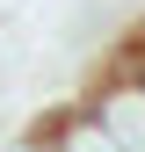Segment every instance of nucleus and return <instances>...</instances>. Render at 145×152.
Masks as SVG:
<instances>
[{"instance_id":"nucleus-3","label":"nucleus","mask_w":145,"mask_h":152,"mask_svg":"<svg viewBox=\"0 0 145 152\" xmlns=\"http://www.w3.org/2000/svg\"><path fill=\"white\" fill-rule=\"evenodd\" d=\"M7 152H44V145H7Z\"/></svg>"},{"instance_id":"nucleus-2","label":"nucleus","mask_w":145,"mask_h":152,"mask_svg":"<svg viewBox=\"0 0 145 152\" xmlns=\"http://www.w3.org/2000/svg\"><path fill=\"white\" fill-rule=\"evenodd\" d=\"M51 152H116V145H109L87 116H65V123H58V138H51Z\"/></svg>"},{"instance_id":"nucleus-1","label":"nucleus","mask_w":145,"mask_h":152,"mask_svg":"<svg viewBox=\"0 0 145 152\" xmlns=\"http://www.w3.org/2000/svg\"><path fill=\"white\" fill-rule=\"evenodd\" d=\"M87 123L116 152H145V87L138 80H109L94 102H87Z\"/></svg>"}]
</instances>
